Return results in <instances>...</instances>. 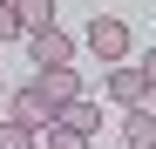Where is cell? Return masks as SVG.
Returning <instances> with one entry per match:
<instances>
[{"instance_id": "9", "label": "cell", "mask_w": 156, "mask_h": 149, "mask_svg": "<svg viewBox=\"0 0 156 149\" xmlns=\"http://www.w3.org/2000/svg\"><path fill=\"white\" fill-rule=\"evenodd\" d=\"M0 149H34V129H20V122H0Z\"/></svg>"}, {"instance_id": "13", "label": "cell", "mask_w": 156, "mask_h": 149, "mask_svg": "<svg viewBox=\"0 0 156 149\" xmlns=\"http://www.w3.org/2000/svg\"><path fill=\"white\" fill-rule=\"evenodd\" d=\"M0 95H7V81H0Z\"/></svg>"}, {"instance_id": "12", "label": "cell", "mask_w": 156, "mask_h": 149, "mask_svg": "<svg viewBox=\"0 0 156 149\" xmlns=\"http://www.w3.org/2000/svg\"><path fill=\"white\" fill-rule=\"evenodd\" d=\"M143 74H149V88H156V47H149V54H143Z\"/></svg>"}, {"instance_id": "2", "label": "cell", "mask_w": 156, "mask_h": 149, "mask_svg": "<svg viewBox=\"0 0 156 149\" xmlns=\"http://www.w3.org/2000/svg\"><path fill=\"white\" fill-rule=\"evenodd\" d=\"M34 88L48 95V109H55V115H61L68 102H82V74H75V68H41V74H34Z\"/></svg>"}, {"instance_id": "6", "label": "cell", "mask_w": 156, "mask_h": 149, "mask_svg": "<svg viewBox=\"0 0 156 149\" xmlns=\"http://www.w3.org/2000/svg\"><path fill=\"white\" fill-rule=\"evenodd\" d=\"M122 149H156V109H129L122 115Z\"/></svg>"}, {"instance_id": "3", "label": "cell", "mask_w": 156, "mask_h": 149, "mask_svg": "<svg viewBox=\"0 0 156 149\" xmlns=\"http://www.w3.org/2000/svg\"><path fill=\"white\" fill-rule=\"evenodd\" d=\"M14 122H20V129H34V136H48V129H55V109H48V95H41L34 81L14 95Z\"/></svg>"}, {"instance_id": "10", "label": "cell", "mask_w": 156, "mask_h": 149, "mask_svg": "<svg viewBox=\"0 0 156 149\" xmlns=\"http://www.w3.org/2000/svg\"><path fill=\"white\" fill-rule=\"evenodd\" d=\"M48 149H88V136H75V129L55 122V129H48Z\"/></svg>"}, {"instance_id": "7", "label": "cell", "mask_w": 156, "mask_h": 149, "mask_svg": "<svg viewBox=\"0 0 156 149\" xmlns=\"http://www.w3.org/2000/svg\"><path fill=\"white\" fill-rule=\"evenodd\" d=\"M55 122H61V129H75V136H95V129H102V109H95L88 95H82V102H68Z\"/></svg>"}, {"instance_id": "8", "label": "cell", "mask_w": 156, "mask_h": 149, "mask_svg": "<svg viewBox=\"0 0 156 149\" xmlns=\"http://www.w3.org/2000/svg\"><path fill=\"white\" fill-rule=\"evenodd\" d=\"M14 14H20V34H41V27H55V0H14Z\"/></svg>"}, {"instance_id": "11", "label": "cell", "mask_w": 156, "mask_h": 149, "mask_svg": "<svg viewBox=\"0 0 156 149\" xmlns=\"http://www.w3.org/2000/svg\"><path fill=\"white\" fill-rule=\"evenodd\" d=\"M20 34V14H14V0H0V41H14Z\"/></svg>"}, {"instance_id": "4", "label": "cell", "mask_w": 156, "mask_h": 149, "mask_svg": "<svg viewBox=\"0 0 156 149\" xmlns=\"http://www.w3.org/2000/svg\"><path fill=\"white\" fill-rule=\"evenodd\" d=\"M27 47H34V68H68V61H75V41H68L61 27H41V34H27Z\"/></svg>"}, {"instance_id": "1", "label": "cell", "mask_w": 156, "mask_h": 149, "mask_svg": "<svg viewBox=\"0 0 156 149\" xmlns=\"http://www.w3.org/2000/svg\"><path fill=\"white\" fill-rule=\"evenodd\" d=\"M88 54H95V61H122V54H129V27H122L115 14H95V27H88Z\"/></svg>"}, {"instance_id": "5", "label": "cell", "mask_w": 156, "mask_h": 149, "mask_svg": "<svg viewBox=\"0 0 156 149\" xmlns=\"http://www.w3.org/2000/svg\"><path fill=\"white\" fill-rule=\"evenodd\" d=\"M109 95H115L122 109H143V102H149V74H143V68H115V74H109Z\"/></svg>"}]
</instances>
